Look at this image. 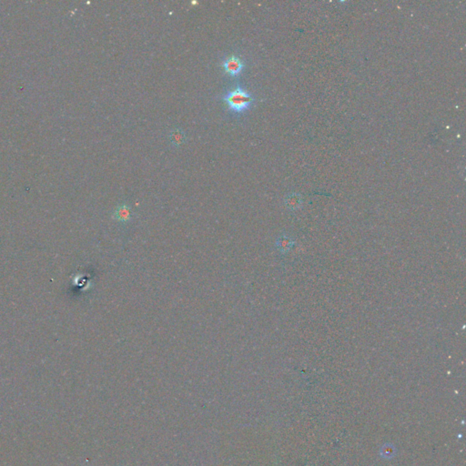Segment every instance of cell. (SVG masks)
Returning <instances> with one entry per match:
<instances>
[{
  "mask_svg": "<svg viewBox=\"0 0 466 466\" xmlns=\"http://www.w3.org/2000/svg\"><path fill=\"white\" fill-rule=\"evenodd\" d=\"M132 216H133V212H132L131 206L127 203H122V204L118 205V207L115 209L112 217L118 223L126 224L131 222L132 220Z\"/></svg>",
  "mask_w": 466,
  "mask_h": 466,
  "instance_id": "obj_3",
  "label": "cell"
},
{
  "mask_svg": "<svg viewBox=\"0 0 466 466\" xmlns=\"http://www.w3.org/2000/svg\"><path fill=\"white\" fill-rule=\"evenodd\" d=\"M223 67L228 74L231 75L232 77H237L243 70L244 63L240 57L231 56L223 61Z\"/></svg>",
  "mask_w": 466,
  "mask_h": 466,
  "instance_id": "obj_2",
  "label": "cell"
},
{
  "mask_svg": "<svg viewBox=\"0 0 466 466\" xmlns=\"http://www.w3.org/2000/svg\"><path fill=\"white\" fill-rule=\"evenodd\" d=\"M294 240H292L291 237L287 235H282L278 237L276 240V248L279 251V253L282 254H286L289 253L292 247L294 246Z\"/></svg>",
  "mask_w": 466,
  "mask_h": 466,
  "instance_id": "obj_4",
  "label": "cell"
},
{
  "mask_svg": "<svg viewBox=\"0 0 466 466\" xmlns=\"http://www.w3.org/2000/svg\"><path fill=\"white\" fill-rule=\"evenodd\" d=\"M170 140L176 147H179L186 141V134L180 129H174L170 131Z\"/></svg>",
  "mask_w": 466,
  "mask_h": 466,
  "instance_id": "obj_5",
  "label": "cell"
},
{
  "mask_svg": "<svg viewBox=\"0 0 466 466\" xmlns=\"http://www.w3.org/2000/svg\"><path fill=\"white\" fill-rule=\"evenodd\" d=\"M229 108L237 113L243 112L253 103V97L240 87H236L223 98Z\"/></svg>",
  "mask_w": 466,
  "mask_h": 466,
  "instance_id": "obj_1",
  "label": "cell"
}]
</instances>
